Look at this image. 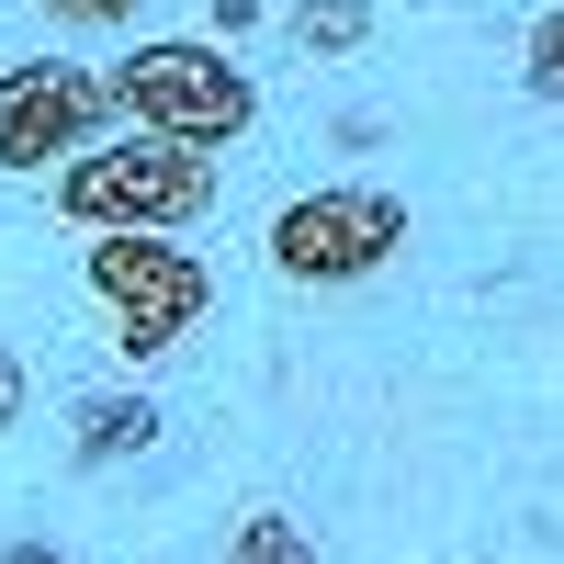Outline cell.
Wrapping results in <instances>:
<instances>
[{
	"label": "cell",
	"mask_w": 564,
	"mask_h": 564,
	"mask_svg": "<svg viewBox=\"0 0 564 564\" xmlns=\"http://www.w3.org/2000/svg\"><path fill=\"white\" fill-rule=\"evenodd\" d=\"M34 12L68 34H124V23H148V0H34Z\"/></svg>",
	"instance_id": "9"
},
{
	"label": "cell",
	"mask_w": 564,
	"mask_h": 564,
	"mask_svg": "<svg viewBox=\"0 0 564 564\" xmlns=\"http://www.w3.org/2000/svg\"><path fill=\"white\" fill-rule=\"evenodd\" d=\"M79 282L102 294V316H113V350L148 372V361H170L181 339L204 327V305H215V271L170 238V226H90V249H79Z\"/></svg>",
	"instance_id": "2"
},
{
	"label": "cell",
	"mask_w": 564,
	"mask_h": 564,
	"mask_svg": "<svg viewBox=\"0 0 564 564\" xmlns=\"http://www.w3.org/2000/svg\"><path fill=\"white\" fill-rule=\"evenodd\" d=\"M124 90V124H159V135H193V148H238L260 124V79L226 57V34H159L113 68Z\"/></svg>",
	"instance_id": "3"
},
{
	"label": "cell",
	"mask_w": 564,
	"mask_h": 564,
	"mask_svg": "<svg viewBox=\"0 0 564 564\" xmlns=\"http://www.w3.org/2000/svg\"><path fill=\"white\" fill-rule=\"evenodd\" d=\"M12 417H23V361L0 350V441H12Z\"/></svg>",
	"instance_id": "12"
},
{
	"label": "cell",
	"mask_w": 564,
	"mask_h": 564,
	"mask_svg": "<svg viewBox=\"0 0 564 564\" xmlns=\"http://www.w3.org/2000/svg\"><path fill=\"white\" fill-rule=\"evenodd\" d=\"M113 124H124L113 68H68V57H12L0 68V170L12 181L68 170L79 148H102Z\"/></svg>",
	"instance_id": "4"
},
{
	"label": "cell",
	"mask_w": 564,
	"mask_h": 564,
	"mask_svg": "<svg viewBox=\"0 0 564 564\" xmlns=\"http://www.w3.org/2000/svg\"><path fill=\"white\" fill-rule=\"evenodd\" d=\"M215 148H193V135H159V124H124V135H102V148H79L57 181H45V204H57L79 238L90 226H204L215 215Z\"/></svg>",
	"instance_id": "1"
},
{
	"label": "cell",
	"mask_w": 564,
	"mask_h": 564,
	"mask_svg": "<svg viewBox=\"0 0 564 564\" xmlns=\"http://www.w3.org/2000/svg\"><path fill=\"white\" fill-rule=\"evenodd\" d=\"M372 34V0H294V45L305 57H361Z\"/></svg>",
	"instance_id": "8"
},
{
	"label": "cell",
	"mask_w": 564,
	"mask_h": 564,
	"mask_svg": "<svg viewBox=\"0 0 564 564\" xmlns=\"http://www.w3.org/2000/svg\"><path fill=\"white\" fill-rule=\"evenodd\" d=\"M271 271L282 282H316V294H339V282H372L395 249H406V204L372 193V181H339V193H294L271 215Z\"/></svg>",
	"instance_id": "5"
},
{
	"label": "cell",
	"mask_w": 564,
	"mask_h": 564,
	"mask_svg": "<svg viewBox=\"0 0 564 564\" xmlns=\"http://www.w3.org/2000/svg\"><path fill=\"white\" fill-rule=\"evenodd\" d=\"M0 564H57V542H12V553H0Z\"/></svg>",
	"instance_id": "13"
},
{
	"label": "cell",
	"mask_w": 564,
	"mask_h": 564,
	"mask_svg": "<svg viewBox=\"0 0 564 564\" xmlns=\"http://www.w3.org/2000/svg\"><path fill=\"white\" fill-rule=\"evenodd\" d=\"M204 23H215L226 45H238V34H260V0H204Z\"/></svg>",
	"instance_id": "11"
},
{
	"label": "cell",
	"mask_w": 564,
	"mask_h": 564,
	"mask_svg": "<svg viewBox=\"0 0 564 564\" xmlns=\"http://www.w3.org/2000/svg\"><path fill=\"white\" fill-rule=\"evenodd\" d=\"M531 90H553V102H564V0L531 23Z\"/></svg>",
	"instance_id": "10"
},
{
	"label": "cell",
	"mask_w": 564,
	"mask_h": 564,
	"mask_svg": "<svg viewBox=\"0 0 564 564\" xmlns=\"http://www.w3.org/2000/svg\"><path fill=\"white\" fill-rule=\"evenodd\" d=\"M226 564H316V531L282 508H249V520H226Z\"/></svg>",
	"instance_id": "7"
},
{
	"label": "cell",
	"mask_w": 564,
	"mask_h": 564,
	"mask_svg": "<svg viewBox=\"0 0 564 564\" xmlns=\"http://www.w3.org/2000/svg\"><path fill=\"white\" fill-rule=\"evenodd\" d=\"M148 441H159V406L148 395H79V417H68V452L79 463H124Z\"/></svg>",
	"instance_id": "6"
}]
</instances>
